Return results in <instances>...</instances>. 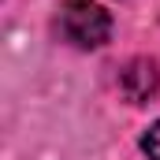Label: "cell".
I'll return each mask as SVG.
<instances>
[{
	"instance_id": "7a4b0ae2",
	"label": "cell",
	"mask_w": 160,
	"mask_h": 160,
	"mask_svg": "<svg viewBox=\"0 0 160 160\" xmlns=\"http://www.w3.org/2000/svg\"><path fill=\"white\" fill-rule=\"evenodd\" d=\"M157 86H160V71H157L153 60H130V63L123 67V75H119L123 97L134 101V104H145V101L157 93Z\"/></svg>"
},
{
	"instance_id": "3957f363",
	"label": "cell",
	"mask_w": 160,
	"mask_h": 160,
	"mask_svg": "<svg viewBox=\"0 0 160 160\" xmlns=\"http://www.w3.org/2000/svg\"><path fill=\"white\" fill-rule=\"evenodd\" d=\"M142 149L149 153V160H160V123H153V127L142 134Z\"/></svg>"
},
{
	"instance_id": "6da1fadb",
	"label": "cell",
	"mask_w": 160,
	"mask_h": 160,
	"mask_svg": "<svg viewBox=\"0 0 160 160\" xmlns=\"http://www.w3.org/2000/svg\"><path fill=\"white\" fill-rule=\"evenodd\" d=\"M56 26L78 48H101L108 41V34H112L108 11L101 4H93V0H63L60 15H56Z\"/></svg>"
}]
</instances>
